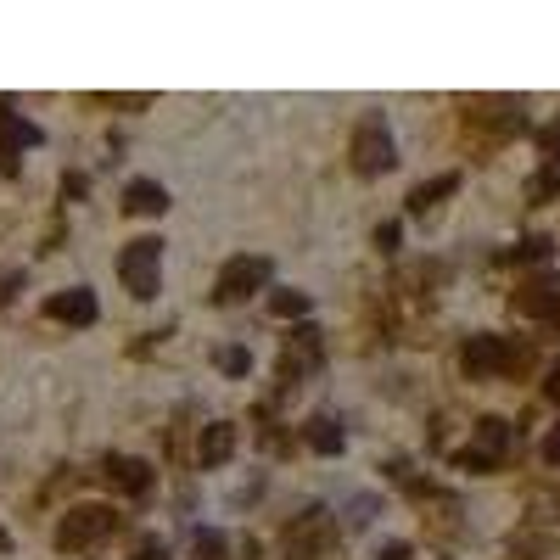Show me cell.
Listing matches in <instances>:
<instances>
[{
  "mask_svg": "<svg viewBox=\"0 0 560 560\" xmlns=\"http://www.w3.org/2000/svg\"><path fill=\"white\" fill-rule=\"evenodd\" d=\"M398 241H404V230H398L392 219H387V224H376V247H381V252H398Z\"/></svg>",
  "mask_w": 560,
  "mask_h": 560,
  "instance_id": "obj_21",
  "label": "cell"
},
{
  "mask_svg": "<svg viewBox=\"0 0 560 560\" xmlns=\"http://www.w3.org/2000/svg\"><path fill=\"white\" fill-rule=\"evenodd\" d=\"M230 454H236V426H230V420H213V426H202L196 460H202V465H224Z\"/></svg>",
  "mask_w": 560,
  "mask_h": 560,
  "instance_id": "obj_11",
  "label": "cell"
},
{
  "mask_svg": "<svg viewBox=\"0 0 560 560\" xmlns=\"http://www.w3.org/2000/svg\"><path fill=\"white\" fill-rule=\"evenodd\" d=\"M269 308H275L280 320H297V314H308V292H292V286H280V292L269 297Z\"/></svg>",
  "mask_w": 560,
  "mask_h": 560,
  "instance_id": "obj_17",
  "label": "cell"
},
{
  "mask_svg": "<svg viewBox=\"0 0 560 560\" xmlns=\"http://www.w3.org/2000/svg\"><path fill=\"white\" fill-rule=\"evenodd\" d=\"M224 555H230V538H224V532H213V527L196 532V560H224Z\"/></svg>",
  "mask_w": 560,
  "mask_h": 560,
  "instance_id": "obj_18",
  "label": "cell"
},
{
  "mask_svg": "<svg viewBox=\"0 0 560 560\" xmlns=\"http://www.w3.org/2000/svg\"><path fill=\"white\" fill-rule=\"evenodd\" d=\"M392 163H398V152H392V129L381 124L376 112L359 118V129H353V168H359V174H387Z\"/></svg>",
  "mask_w": 560,
  "mask_h": 560,
  "instance_id": "obj_3",
  "label": "cell"
},
{
  "mask_svg": "<svg viewBox=\"0 0 560 560\" xmlns=\"http://www.w3.org/2000/svg\"><path fill=\"white\" fill-rule=\"evenodd\" d=\"M303 443L314 448V454H342V448H348V437H342L336 415H308L303 420Z\"/></svg>",
  "mask_w": 560,
  "mask_h": 560,
  "instance_id": "obj_12",
  "label": "cell"
},
{
  "mask_svg": "<svg viewBox=\"0 0 560 560\" xmlns=\"http://www.w3.org/2000/svg\"><path fill=\"white\" fill-rule=\"evenodd\" d=\"M96 292L90 286H68V292H56L45 303V320H62V325H96Z\"/></svg>",
  "mask_w": 560,
  "mask_h": 560,
  "instance_id": "obj_7",
  "label": "cell"
},
{
  "mask_svg": "<svg viewBox=\"0 0 560 560\" xmlns=\"http://www.w3.org/2000/svg\"><path fill=\"white\" fill-rule=\"evenodd\" d=\"M17 297V275H0V303H12Z\"/></svg>",
  "mask_w": 560,
  "mask_h": 560,
  "instance_id": "obj_25",
  "label": "cell"
},
{
  "mask_svg": "<svg viewBox=\"0 0 560 560\" xmlns=\"http://www.w3.org/2000/svg\"><path fill=\"white\" fill-rule=\"evenodd\" d=\"M331 510H320V504H314V510H303V521H292V527H286V549H292V560H314L320 555L325 544H331Z\"/></svg>",
  "mask_w": 560,
  "mask_h": 560,
  "instance_id": "obj_5",
  "label": "cell"
},
{
  "mask_svg": "<svg viewBox=\"0 0 560 560\" xmlns=\"http://www.w3.org/2000/svg\"><path fill=\"white\" fill-rule=\"evenodd\" d=\"M516 308H521V314H532V320H555V314H560V275H532V280H521Z\"/></svg>",
  "mask_w": 560,
  "mask_h": 560,
  "instance_id": "obj_6",
  "label": "cell"
},
{
  "mask_svg": "<svg viewBox=\"0 0 560 560\" xmlns=\"http://www.w3.org/2000/svg\"><path fill=\"white\" fill-rule=\"evenodd\" d=\"M544 460L560 465V426H549V432H544Z\"/></svg>",
  "mask_w": 560,
  "mask_h": 560,
  "instance_id": "obj_22",
  "label": "cell"
},
{
  "mask_svg": "<svg viewBox=\"0 0 560 560\" xmlns=\"http://www.w3.org/2000/svg\"><path fill=\"white\" fill-rule=\"evenodd\" d=\"M140 560H168V544H163V538H146V549H140Z\"/></svg>",
  "mask_w": 560,
  "mask_h": 560,
  "instance_id": "obj_23",
  "label": "cell"
},
{
  "mask_svg": "<svg viewBox=\"0 0 560 560\" xmlns=\"http://www.w3.org/2000/svg\"><path fill=\"white\" fill-rule=\"evenodd\" d=\"M544 392H549V398H555V404H560V359H555V370H549V387H544Z\"/></svg>",
  "mask_w": 560,
  "mask_h": 560,
  "instance_id": "obj_27",
  "label": "cell"
},
{
  "mask_svg": "<svg viewBox=\"0 0 560 560\" xmlns=\"http://www.w3.org/2000/svg\"><path fill=\"white\" fill-rule=\"evenodd\" d=\"M538 140H544V146H560V118H555V124H549V129H544V135H538Z\"/></svg>",
  "mask_w": 560,
  "mask_h": 560,
  "instance_id": "obj_28",
  "label": "cell"
},
{
  "mask_svg": "<svg viewBox=\"0 0 560 560\" xmlns=\"http://www.w3.org/2000/svg\"><path fill=\"white\" fill-rule=\"evenodd\" d=\"M549 252H555V241H549V236H527L516 252H510V258H516V264H544Z\"/></svg>",
  "mask_w": 560,
  "mask_h": 560,
  "instance_id": "obj_19",
  "label": "cell"
},
{
  "mask_svg": "<svg viewBox=\"0 0 560 560\" xmlns=\"http://www.w3.org/2000/svg\"><path fill=\"white\" fill-rule=\"evenodd\" d=\"M118 527V516H112L107 504H73L68 516H62V527H56V549H90L96 538H107V532Z\"/></svg>",
  "mask_w": 560,
  "mask_h": 560,
  "instance_id": "obj_2",
  "label": "cell"
},
{
  "mask_svg": "<svg viewBox=\"0 0 560 560\" xmlns=\"http://www.w3.org/2000/svg\"><path fill=\"white\" fill-rule=\"evenodd\" d=\"M297 364H303V370H314V364H320V331H314V325H297V331L286 336V359H280V381H292V376H297Z\"/></svg>",
  "mask_w": 560,
  "mask_h": 560,
  "instance_id": "obj_8",
  "label": "cell"
},
{
  "mask_svg": "<svg viewBox=\"0 0 560 560\" xmlns=\"http://www.w3.org/2000/svg\"><path fill=\"white\" fill-rule=\"evenodd\" d=\"M62 191H68V196H84L90 185H84V174H68V180H62Z\"/></svg>",
  "mask_w": 560,
  "mask_h": 560,
  "instance_id": "obj_24",
  "label": "cell"
},
{
  "mask_svg": "<svg viewBox=\"0 0 560 560\" xmlns=\"http://www.w3.org/2000/svg\"><path fill=\"white\" fill-rule=\"evenodd\" d=\"M269 280V258H230L219 269V286H213V303H241Z\"/></svg>",
  "mask_w": 560,
  "mask_h": 560,
  "instance_id": "obj_4",
  "label": "cell"
},
{
  "mask_svg": "<svg viewBox=\"0 0 560 560\" xmlns=\"http://www.w3.org/2000/svg\"><path fill=\"white\" fill-rule=\"evenodd\" d=\"M107 482L140 499V493H152V465H146V460H118V454H107Z\"/></svg>",
  "mask_w": 560,
  "mask_h": 560,
  "instance_id": "obj_10",
  "label": "cell"
},
{
  "mask_svg": "<svg viewBox=\"0 0 560 560\" xmlns=\"http://www.w3.org/2000/svg\"><path fill=\"white\" fill-rule=\"evenodd\" d=\"M460 364H465V376H493V370H504V336H471Z\"/></svg>",
  "mask_w": 560,
  "mask_h": 560,
  "instance_id": "obj_9",
  "label": "cell"
},
{
  "mask_svg": "<svg viewBox=\"0 0 560 560\" xmlns=\"http://www.w3.org/2000/svg\"><path fill=\"white\" fill-rule=\"evenodd\" d=\"M454 185H460V174H437V180L415 185V191H409V213H426L432 202H443V196L454 191Z\"/></svg>",
  "mask_w": 560,
  "mask_h": 560,
  "instance_id": "obj_15",
  "label": "cell"
},
{
  "mask_svg": "<svg viewBox=\"0 0 560 560\" xmlns=\"http://www.w3.org/2000/svg\"><path fill=\"white\" fill-rule=\"evenodd\" d=\"M157 269H163V241L157 236H140L118 252V280H124V292L140 297V303L157 297Z\"/></svg>",
  "mask_w": 560,
  "mask_h": 560,
  "instance_id": "obj_1",
  "label": "cell"
},
{
  "mask_svg": "<svg viewBox=\"0 0 560 560\" xmlns=\"http://www.w3.org/2000/svg\"><path fill=\"white\" fill-rule=\"evenodd\" d=\"M549 196H560V152H549V163L527 180V202H549Z\"/></svg>",
  "mask_w": 560,
  "mask_h": 560,
  "instance_id": "obj_16",
  "label": "cell"
},
{
  "mask_svg": "<svg viewBox=\"0 0 560 560\" xmlns=\"http://www.w3.org/2000/svg\"><path fill=\"white\" fill-rule=\"evenodd\" d=\"M213 359H219L224 376H247V370H252V353H247V348H219Z\"/></svg>",
  "mask_w": 560,
  "mask_h": 560,
  "instance_id": "obj_20",
  "label": "cell"
},
{
  "mask_svg": "<svg viewBox=\"0 0 560 560\" xmlns=\"http://www.w3.org/2000/svg\"><path fill=\"white\" fill-rule=\"evenodd\" d=\"M381 560H409V544H387V549H381Z\"/></svg>",
  "mask_w": 560,
  "mask_h": 560,
  "instance_id": "obj_26",
  "label": "cell"
},
{
  "mask_svg": "<svg viewBox=\"0 0 560 560\" xmlns=\"http://www.w3.org/2000/svg\"><path fill=\"white\" fill-rule=\"evenodd\" d=\"M124 213H168V191L157 180H129L124 185Z\"/></svg>",
  "mask_w": 560,
  "mask_h": 560,
  "instance_id": "obj_13",
  "label": "cell"
},
{
  "mask_svg": "<svg viewBox=\"0 0 560 560\" xmlns=\"http://www.w3.org/2000/svg\"><path fill=\"white\" fill-rule=\"evenodd\" d=\"M504 443H510V426H504L499 415H488V420H476V454H482V460H499L504 454Z\"/></svg>",
  "mask_w": 560,
  "mask_h": 560,
  "instance_id": "obj_14",
  "label": "cell"
}]
</instances>
